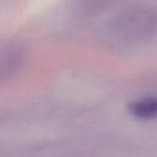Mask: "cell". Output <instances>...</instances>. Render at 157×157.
<instances>
[{
  "instance_id": "obj_1",
  "label": "cell",
  "mask_w": 157,
  "mask_h": 157,
  "mask_svg": "<svg viewBox=\"0 0 157 157\" xmlns=\"http://www.w3.org/2000/svg\"><path fill=\"white\" fill-rule=\"evenodd\" d=\"M131 112L135 117L150 119L157 117V98H142L131 105Z\"/></svg>"
}]
</instances>
